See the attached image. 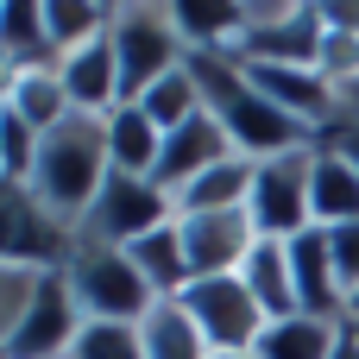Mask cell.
<instances>
[{
  "label": "cell",
  "instance_id": "6da1fadb",
  "mask_svg": "<svg viewBox=\"0 0 359 359\" xmlns=\"http://www.w3.org/2000/svg\"><path fill=\"white\" fill-rule=\"evenodd\" d=\"M189 76L202 82V107H208V120L233 139L240 158L265 164V158H284V151L316 145L309 126H297L284 107H271V101L259 95V82L246 76V63H233V57H189Z\"/></svg>",
  "mask_w": 359,
  "mask_h": 359
},
{
  "label": "cell",
  "instance_id": "7a4b0ae2",
  "mask_svg": "<svg viewBox=\"0 0 359 359\" xmlns=\"http://www.w3.org/2000/svg\"><path fill=\"white\" fill-rule=\"evenodd\" d=\"M107 120H88V114H69L63 126H50L44 133V145H38V164H32V202L38 208H50L69 233L82 227V215H88V202L101 196V183H107Z\"/></svg>",
  "mask_w": 359,
  "mask_h": 359
},
{
  "label": "cell",
  "instance_id": "3957f363",
  "mask_svg": "<svg viewBox=\"0 0 359 359\" xmlns=\"http://www.w3.org/2000/svg\"><path fill=\"white\" fill-rule=\"evenodd\" d=\"M114 63H120V101H139L151 82L189 63V44L170 19V0H120L114 6Z\"/></svg>",
  "mask_w": 359,
  "mask_h": 359
},
{
  "label": "cell",
  "instance_id": "277c9868",
  "mask_svg": "<svg viewBox=\"0 0 359 359\" xmlns=\"http://www.w3.org/2000/svg\"><path fill=\"white\" fill-rule=\"evenodd\" d=\"M328 25L322 0H252V25L233 50V63L252 69H322Z\"/></svg>",
  "mask_w": 359,
  "mask_h": 359
},
{
  "label": "cell",
  "instance_id": "5b68a950",
  "mask_svg": "<svg viewBox=\"0 0 359 359\" xmlns=\"http://www.w3.org/2000/svg\"><path fill=\"white\" fill-rule=\"evenodd\" d=\"M63 278H69V290H76L82 322H126V328H139V322L158 309V297H151L145 278L133 271L126 246H88V240H76Z\"/></svg>",
  "mask_w": 359,
  "mask_h": 359
},
{
  "label": "cell",
  "instance_id": "8992f818",
  "mask_svg": "<svg viewBox=\"0 0 359 359\" xmlns=\"http://www.w3.org/2000/svg\"><path fill=\"white\" fill-rule=\"evenodd\" d=\"M170 221H177V202H170L151 177H120V170H107V183H101V196L88 202L76 240H88V246H133V240H145V233H158V227H170Z\"/></svg>",
  "mask_w": 359,
  "mask_h": 359
},
{
  "label": "cell",
  "instance_id": "52a82bcc",
  "mask_svg": "<svg viewBox=\"0 0 359 359\" xmlns=\"http://www.w3.org/2000/svg\"><path fill=\"white\" fill-rule=\"evenodd\" d=\"M309 183H316V145L259 164V177H252V202H246L259 240H297V233L316 227V215H309Z\"/></svg>",
  "mask_w": 359,
  "mask_h": 359
},
{
  "label": "cell",
  "instance_id": "ba28073f",
  "mask_svg": "<svg viewBox=\"0 0 359 359\" xmlns=\"http://www.w3.org/2000/svg\"><path fill=\"white\" fill-rule=\"evenodd\" d=\"M177 303L202 328L208 353H252V341L265 334V309L252 303L246 278H196Z\"/></svg>",
  "mask_w": 359,
  "mask_h": 359
},
{
  "label": "cell",
  "instance_id": "9c48e42d",
  "mask_svg": "<svg viewBox=\"0 0 359 359\" xmlns=\"http://www.w3.org/2000/svg\"><path fill=\"white\" fill-rule=\"evenodd\" d=\"M76 252V233L32 202V189H0V265L25 271H63Z\"/></svg>",
  "mask_w": 359,
  "mask_h": 359
},
{
  "label": "cell",
  "instance_id": "30bf717a",
  "mask_svg": "<svg viewBox=\"0 0 359 359\" xmlns=\"http://www.w3.org/2000/svg\"><path fill=\"white\" fill-rule=\"evenodd\" d=\"M177 233H183V252H189V271L196 278H240L252 246H259V227L246 208H215V215H177Z\"/></svg>",
  "mask_w": 359,
  "mask_h": 359
},
{
  "label": "cell",
  "instance_id": "8fae6325",
  "mask_svg": "<svg viewBox=\"0 0 359 359\" xmlns=\"http://www.w3.org/2000/svg\"><path fill=\"white\" fill-rule=\"evenodd\" d=\"M57 76H63V95L76 114L88 120H107L120 107V63H114V38H95V44H76L57 57Z\"/></svg>",
  "mask_w": 359,
  "mask_h": 359
},
{
  "label": "cell",
  "instance_id": "7c38bea8",
  "mask_svg": "<svg viewBox=\"0 0 359 359\" xmlns=\"http://www.w3.org/2000/svg\"><path fill=\"white\" fill-rule=\"evenodd\" d=\"M227 158H240V151H233V139H227V133L208 120V107H202L183 133L164 139V158H158V177H151V183L177 202V189H189L202 170H215V164H227Z\"/></svg>",
  "mask_w": 359,
  "mask_h": 359
},
{
  "label": "cell",
  "instance_id": "4fadbf2b",
  "mask_svg": "<svg viewBox=\"0 0 359 359\" xmlns=\"http://www.w3.org/2000/svg\"><path fill=\"white\" fill-rule=\"evenodd\" d=\"M170 19H177L189 57H233L252 25V6L246 0H170Z\"/></svg>",
  "mask_w": 359,
  "mask_h": 359
},
{
  "label": "cell",
  "instance_id": "5bb4252c",
  "mask_svg": "<svg viewBox=\"0 0 359 359\" xmlns=\"http://www.w3.org/2000/svg\"><path fill=\"white\" fill-rule=\"evenodd\" d=\"M0 114H19L32 133H50V126H63L76 107H69V95H63L57 63H25V69H0Z\"/></svg>",
  "mask_w": 359,
  "mask_h": 359
},
{
  "label": "cell",
  "instance_id": "9a60e30c",
  "mask_svg": "<svg viewBox=\"0 0 359 359\" xmlns=\"http://www.w3.org/2000/svg\"><path fill=\"white\" fill-rule=\"evenodd\" d=\"M290 265H297V297H303V316H322V322H341L347 316V290L334 278V252H328V233L309 227L290 240Z\"/></svg>",
  "mask_w": 359,
  "mask_h": 359
},
{
  "label": "cell",
  "instance_id": "2e32d148",
  "mask_svg": "<svg viewBox=\"0 0 359 359\" xmlns=\"http://www.w3.org/2000/svg\"><path fill=\"white\" fill-rule=\"evenodd\" d=\"M240 278H246L252 303L265 309V322L303 316V297H297V265H290V240H259Z\"/></svg>",
  "mask_w": 359,
  "mask_h": 359
},
{
  "label": "cell",
  "instance_id": "e0dca14e",
  "mask_svg": "<svg viewBox=\"0 0 359 359\" xmlns=\"http://www.w3.org/2000/svg\"><path fill=\"white\" fill-rule=\"evenodd\" d=\"M126 259H133V271L145 278V290H151L158 303H177V297L196 284L177 221H170V227H158V233H145V240H133V246H126Z\"/></svg>",
  "mask_w": 359,
  "mask_h": 359
},
{
  "label": "cell",
  "instance_id": "ac0fdd59",
  "mask_svg": "<svg viewBox=\"0 0 359 359\" xmlns=\"http://www.w3.org/2000/svg\"><path fill=\"white\" fill-rule=\"evenodd\" d=\"M158 158H164V133L145 120L139 101H120L107 114V164L120 177H158Z\"/></svg>",
  "mask_w": 359,
  "mask_h": 359
},
{
  "label": "cell",
  "instance_id": "d6986e66",
  "mask_svg": "<svg viewBox=\"0 0 359 359\" xmlns=\"http://www.w3.org/2000/svg\"><path fill=\"white\" fill-rule=\"evenodd\" d=\"M309 215L316 227H353L359 221V170L316 139V183H309Z\"/></svg>",
  "mask_w": 359,
  "mask_h": 359
},
{
  "label": "cell",
  "instance_id": "ffe728a7",
  "mask_svg": "<svg viewBox=\"0 0 359 359\" xmlns=\"http://www.w3.org/2000/svg\"><path fill=\"white\" fill-rule=\"evenodd\" d=\"M25 63H57L44 0H6L0 6V69H25Z\"/></svg>",
  "mask_w": 359,
  "mask_h": 359
},
{
  "label": "cell",
  "instance_id": "44dd1931",
  "mask_svg": "<svg viewBox=\"0 0 359 359\" xmlns=\"http://www.w3.org/2000/svg\"><path fill=\"white\" fill-rule=\"evenodd\" d=\"M334 347H341V322L284 316V322H265V334L252 341V359H334Z\"/></svg>",
  "mask_w": 359,
  "mask_h": 359
},
{
  "label": "cell",
  "instance_id": "7402d4cb",
  "mask_svg": "<svg viewBox=\"0 0 359 359\" xmlns=\"http://www.w3.org/2000/svg\"><path fill=\"white\" fill-rule=\"evenodd\" d=\"M252 177L259 164L252 158H227L215 170H202L189 189H177V215H215V208H246L252 202Z\"/></svg>",
  "mask_w": 359,
  "mask_h": 359
},
{
  "label": "cell",
  "instance_id": "603a6c76",
  "mask_svg": "<svg viewBox=\"0 0 359 359\" xmlns=\"http://www.w3.org/2000/svg\"><path fill=\"white\" fill-rule=\"evenodd\" d=\"M114 6H120V0H44V25H50L57 57L76 50V44L107 38V32H114Z\"/></svg>",
  "mask_w": 359,
  "mask_h": 359
},
{
  "label": "cell",
  "instance_id": "cb8c5ba5",
  "mask_svg": "<svg viewBox=\"0 0 359 359\" xmlns=\"http://www.w3.org/2000/svg\"><path fill=\"white\" fill-rule=\"evenodd\" d=\"M139 341H145V359H215L202 328L183 316V303H158L145 322H139Z\"/></svg>",
  "mask_w": 359,
  "mask_h": 359
},
{
  "label": "cell",
  "instance_id": "d4e9b609",
  "mask_svg": "<svg viewBox=\"0 0 359 359\" xmlns=\"http://www.w3.org/2000/svg\"><path fill=\"white\" fill-rule=\"evenodd\" d=\"M139 107H145V120L170 139V133H183V126L202 114V82H196L189 63H183V69H170L164 82H151V88L139 95Z\"/></svg>",
  "mask_w": 359,
  "mask_h": 359
},
{
  "label": "cell",
  "instance_id": "484cf974",
  "mask_svg": "<svg viewBox=\"0 0 359 359\" xmlns=\"http://www.w3.org/2000/svg\"><path fill=\"white\" fill-rule=\"evenodd\" d=\"M328 233V252H334V278H341V290H347V303L359 297V221L353 227H322Z\"/></svg>",
  "mask_w": 359,
  "mask_h": 359
},
{
  "label": "cell",
  "instance_id": "4316f807",
  "mask_svg": "<svg viewBox=\"0 0 359 359\" xmlns=\"http://www.w3.org/2000/svg\"><path fill=\"white\" fill-rule=\"evenodd\" d=\"M322 145H334V151H341V158L359 170V120H334V126L322 133Z\"/></svg>",
  "mask_w": 359,
  "mask_h": 359
},
{
  "label": "cell",
  "instance_id": "83f0119b",
  "mask_svg": "<svg viewBox=\"0 0 359 359\" xmlns=\"http://www.w3.org/2000/svg\"><path fill=\"white\" fill-rule=\"evenodd\" d=\"M341 120H359V76L341 88Z\"/></svg>",
  "mask_w": 359,
  "mask_h": 359
},
{
  "label": "cell",
  "instance_id": "f1b7e54d",
  "mask_svg": "<svg viewBox=\"0 0 359 359\" xmlns=\"http://www.w3.org/2000/svg\"><path fill=\"white\" fill-rule=\"evenodd\" d=\"M341 334H347V341L359 347V309H347V316H341Z\"/></svg>",
  "mask_w": 359,
  "mask_h": 359
},
{
  "label": "cell",
  "instance_id": "f546056e",
  "mask_svg": "<svg viewBox=\"0 0 359 359\" xmlns=\"http://www.w3.org/2000/svg\"><path fill=\"white\" fill-rule=\"evenodd\" d=\"M334 359H359V347L347 341V334H341V347H334Z\"/></svg>",
  "mask_w": 359,
  "mask_h": 359
},
{
  "label": "cell",
  "instance_id": "4dcf8cb0",
  "mask_svg": "<svg viewBox=\"0 0 359 359\" xmlns=\"http://www.w3.org/2000/svg\"><path fill=\"white\" fill-rule=\"evenodd\" d=\"M215 359H252V353H215Z\"/></svg>",
  "mask_w": 359,
  "mask_h": 359
},
{
  "label": "cell",
  "instance_id": "1f68e13d",
  "mask_svg": "<svg viewBox=\"0 0 359 359\" xmlns=\"http://www.w3.org/2000/svg\"><path fill=\"white\" fill-rule=\"evenodd\" d=\"M347 309H359V297H353V303H347Z\"/></svg>",
  "mask_w": 359,
  "mask_h": 359
}]
</instances>
